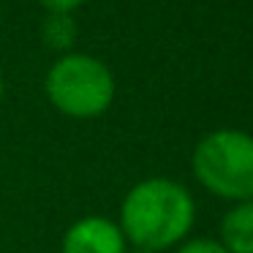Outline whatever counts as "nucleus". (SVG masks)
<instances>
[{
    "label": "nucleus",
    "instance_id": "f257e3e1",
    "mask_svg": "<svg viewBox=\"0 0 253 253\" xmlns=\"http://www.w3.org/2000/svg\"><path fill=\"white\" fill-rule=\"evenodd\" d=\"M193 218L196 207L185 185L169 177H150L126 193L117 226L139 251L158 253L185 240Z\"/></svg>",
    "mask_w": 253,
    "mask_h": 253
},
{
    "label": "nucleus",
    "instance_id": "f03ea898",
    "mask_svg": "<svg viewBox=\"0 0 253 253\" xmlns=\"http://www.w3.org/2000/svg\"><path fill=\"white\" fill-rule=\"evenodd\" d=\"M44 93L60 115L93 120L112 106L117 82L104 60L87 52H66L46 71Z\"/></svg>",
    "mask_w": 253,
    "mask_h": 253
},
{
    "label": "nucleus",
    "instance_id": "7ed1b4c3",
    "mask_svg": "<svg viewBox=\"0 0 253 253\" xmlns=\"http://www.w3.org/2000/svg\"><path fill=\"white\" fill-rule=\"evenodd\" d=\"M193 174L215 196L248 202L253 196V136L234 128L207 133L193 150Z\"/></svg>",
    "mask_w": 253,
    "mask_h": 253
},
{
    "label": "nucleus",
    "instance_id": "20e7f679",
    "mask_svg": "<svg viewBox=\"0 0 253 253\" xmlns=\"http://www.w3.org/2000/svg\"><path fill=\"white\" fill-rule=\"evenodd\" d=\"M60 253H128V240L112 218L87 215L66 229Z\"/></svg>",
    "mask_w": 253,
    "mask_h": 253
},
{
    "label": "nucleus",
    "instance_id": "39448f33",
    "mask_svg": "<svg viewBox=\"0 0 253 253\" xmlns=\"http://www.w3.org/2000/svg\"><path fill=\"white\" fill-rule=\"evenodd\" d=\"M220 245L229 253H253V202H237L220 220Z\"/></svg>",
    "mask_w": 253,
    "mask_h": 253
},
{
    "label": "nucleus",
    "instance_id": "423d86ee",
    "mask_svg": "<svg viewBox=\"0 0 253 253\" xmlns=\"http://www.w3.org/2000/svg\"><path fill=\"white\" fill-rule=\"evenodd\" d=\"M41 36H44V44L49 49H57L66 55L77 39V22H74L71 14H46L44 25H41Z\"/></svg>",
    "mask_w": 253,
    "mask_h": 253
},
{
    "label": "nucleus",
    "instance_id": "0eeeda50",
    "mask_svg": "<svg viewBox=\"0 0 253 253\" xmlns=\"http://www.w3.org/2000/svg\"><path fill=\"white\" fill-rule=\"evenodd\" d=\"M177 253H229V251L215 240H191V242H185Z\"/></svg>",
    "mask_w": 253,
    "mask_h": 253
},
{
    "label": "nucleus",
    "instance_id": "6e6552de",
    "mask_svg": "<svg viewBox=\"0 0 253 253\" xmlns=\"http://www.w3.org/2000/svg\"><path fill=\"white\" fill-rule=\"evenodd\" d=\"M39 3L46 8V14H74L87 0H39Z\"/></svg>",
    "mask_w": 253,
    "mask_h": 253
},
{
    "label": "nucleus",
    "instance_id": "1a4fd4ad",
    "mask_svg": "<svg viewBox=\"0 0 253 253\" xmlns=\"http://www.w3.org/2000/svg\"><path fill=\"white\" fill-rule=\"evenodd\" d=\"M3 95H6V79H3V74H0V104H3Z\"/></svg>",
    "mask_w": 253,
    "mask_h": 253
},
{
    "label": "nucleus",
    "instance_id": "9d476101",
    "mask_svg": "<svg viewBox=\"0 0 253 253\" xmlns=\"http://www.w3.org/2000/svg\"><path fill=\"white\" fill-rule=\"evenodd\" d=\"M136 253H150V251H139V248H136Z\"/></svg>",
    "mask_w": 253,
    "mask_h": 253
}]
</instances>
